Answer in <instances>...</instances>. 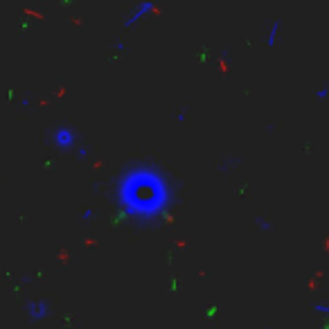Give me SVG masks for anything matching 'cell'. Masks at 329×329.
Returning <instances> with one entry per match:
<instances>
[{"mask_svg": "<svg viewBox=\"0 0 329 329\" xmlns=\"http://www.w3.org/2000/svg\"><path fill=\"white\" fill-rule=\"evenodd\" d=\"M169 198V185L153 169H131L120 181L118 203L129 216L153 219L165 212Z\"/></svg>", "mask_w": 329, "mask_h": 329, "instance_id": "6da1fadb", "label": "cell"}, {"mask_svg": "<svg viewBox=\"0 0 329 329\" xmlns=\"http://www.w3.org/2000/svg\"><path fill=\"white\" fill-rule=\"evenodd\" d=\"M52 140L61 151H68V149H72L74 144H77V133H74L70 127H59L52 133Z\"/></svg>", "mask_w": 329, "mask_h": 329, "instance_id": "7a4b0ae2", "label": "cell"}, {"mask_svg": "<svg viewBox=\"0 0 329 329\" xmlns=\"http://www.w3.org/2000/svg\"><path fill=\"white\" fill-rule=\"evenodd\" d=\"M50 311H48V305L45 302H32L30 305V316L32 318H45Z\"/></svg>", "mask_w": 329, "mask_h": 329, "instance_id": "3957f363", "label": "cell"}, {"mask_svg": "<svg viewBox=\"0 0 329 329\" xmlns=\"http://www.w3.org/2000/svg\"><path fill=\"white\" fill-rule=\"evenodd\" d=\"M149 7H151V5H147V2H142V5H140V9L135 11V14H133L131 18H127V25H135V23H140V20H142L144 16L149 14Z\"/></svg>", "mask_w": 329, "mask_h": 329, "instance_id": "277c9868", "label": "cell"}]
</instances>
